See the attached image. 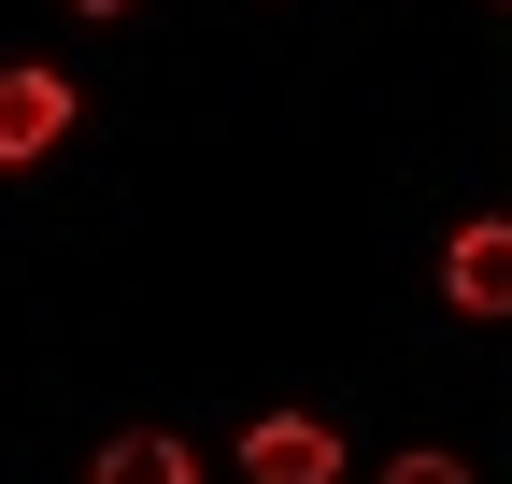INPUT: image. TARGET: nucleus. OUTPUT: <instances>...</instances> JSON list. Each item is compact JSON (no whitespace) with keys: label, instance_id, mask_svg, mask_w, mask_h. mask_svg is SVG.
<instances>
[{"label":"nucleus","instance_id":"obj_5","mask_svg":"<svg viewBox=\"0 0 512 484\" xmlns=\"http://www.w3.org/2000/svg\"><path fill=\"white\" fill-rule=\"evenodd\" d=\"M384 484H470V456H384Z\"/></svg>","mask_w":512,"mask_h":484},{"label":"nucleus","instance_id":"obj_3","mask_svg":"<svg viewBox=\"0 0 512 484\" xmlns=\"http://www.w3.org/2000/svg\"><path fill=\"white\" fill-rule=\"evenodd\" d=\"M43 143H72V86L57 72H0V157H43Z\"/></svg>","mask_w":512,"mask_h":484},{"label":"nucleus","instance_id":"obj_1","mask_svg":"<svg viewBox=\"0 0 512 484\" xmlns=\"http://www.w3.org/2000/svg\"><path fill=\"white\" fill-rule=\"evenodd\" d=\"M242 470L256 484H342V428H328V413H256V428H242Z\"/></svg>","mask_w":512,"mask_h":484},{"label":"nucleus","instance_id":"obj_4","mask_svg":"<svg viewBox=\"0 0 512 484\" xmlns=\"http://www.w3.org/2000/svg\"><path fill=\"white\" fill-rule=\"evenodd\" d=\"M86 484H200V456H185L171 428H128V442H100V470Z\"/></svg>","mask_w":512,"mask_h":484},{"label":"nucleus","instance_id":"obj_2","mask_svg":"<svg viewBox=\"0 0 512 484\" xmlns=\"http://www.w3.org/2000/svg\"><path fill=\"white\" fill-rule=\"evenodd\" d=\"M441 299H456V314H512V228L498 214H470L441 242Z\"/></svg>","mask_w":512,"mask_h":484},{"label":"nucleus","instance_id":"obj_6","mask_svg":"<svg viewBox=\"0 0 512 484\" xmlns=\"http://www.w3.org/2000/svg\"><path fill=\"white\" fill-rule=\"evenodd\" d=\"M72 15H128V0H72Z\"/></svg>","mask_w":512,"mask_h":484}]
</instances>
